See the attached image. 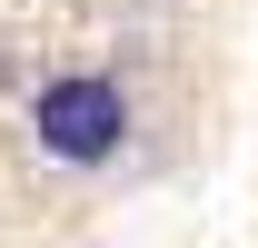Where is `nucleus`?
I'll return each mask as SVG.
<instances>
[{
	"label": "nucleus",
	"instance_id": "obj_1",
	"mask_svg": "<svg viewBox=\"0 0 258 248\" xmlns=\"http://www.w3.org/2000/svg\"><path fill=\"white\" fill-rule=\"evenodd\" d=\"M30 129H40V149L50 159H70V169H99V159H119V139H129V99H119V80H50V90L30 99Z\"/></svg>",
	"mask_w": 258,
	"mask_h": 248
}]
</instances>
